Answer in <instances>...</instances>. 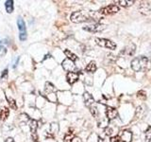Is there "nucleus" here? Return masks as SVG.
Returning <instances> with one entry per match:
<instances>
[{
    "instance_id": "23",
    "label": "nucleus",
    "mask_w": 151,
    "mask_h": 142,
    "mask_svg": "<svg viewBox=\"0 0 151 142\" xmlns=\"http://www.w3.org/2000/svg\"><path fill=\"white\" fill-rule=\"evenodd\" d=\"M145 138L146 142L151 141V126H149L145 132Z\"/></svg>"
},
{
    "instance_id": "12",
    "label": "nucleus",
    "mask_w": 151,
    "mask_h": 142,
    "mask_svg": "<svg viewBox=\"0 0 151 142\" xmlns=\"http://www.w3.org/2000/svg\"><path fill=\"white\" fill-rule=\"evenodd\" d=\"M83 99H84V102H85V105H86L87 107H91L93 105L94 103V99L93 98V96L90 93L88 92H85L83 94Z\"/></svg>"
},
{
    "instance_id": "30",
    "label": "nucleus",
    "mask_w": 151,
    "mask_h": 142,
    "mask_svg": "<svg viewBox=\"0 0 151 142\" xmlns=\"http://www.w3.org/2000/svg\"><path fill=\"white\" fill-rule=\"evenodd\" d=\"M112 132H113V130L111 129V128L107 127L106 129H105V134H106L107 135H112Z\"/></svg>"
},
{
    "instance_id": "7",
    "label": "nucleus",
    "mask_w": 151,
    "mask_h": 142,
    "mask_svg": "<svg viewBox=\"0 0 151 142\" xmlns=\"http://www.w3.org/2000/svg\"><path fill=\"white\" fill-rule=\"evenodd\" d=\"M135 50H136V46L130 45L129 46H126L125 49L120 52V55L125 56V57H129V56H132L135 53Z\"/></svg>"
},
{
    "instance_id": "10",
    "label": "nucleus",
    "mask_w": 151,
    "mask_h": 142,
    "mask_svg": "<svg viewBox=\"0 0 151 142\" xmlns=\"http://www.w3.org/2000/svg\"><path fill=\"white\" fill-rule=\"evenodd\" d=\"M139 12L144 15H148L151 13V7L147 2H141L139 6Z\"/></svg>"
},
{
    "instance_id": "29",
    "label": "nucleus",
    "mask_w": 151,
    "mask_h": 142,
    "mask_svg": "<svg viewBox=\"0 0 151 142\" xmlns=\"http://www.w3.org/2000/svg\"><path fill=\"white\" fill-rule=\"evenodd\" d=\"M110 141L111 142H120V138L118 135H115V136H111L110 138Z\"/></svg>"
},
{
    "instance_id": "1",
    "label": "nucleus",
    "mask_w": 151,
    "mask_h": 142,
    "mask_svg": "<svg viewBox=\"0 0 151 142\" xmlns=\"http://www.w3.org/2000/svg\"><path fill=\"white\" fill-rule=\"evenodd\" d=\"M147 63H148V59L145 56H138L131 61L130 65L132 70L135 71V72H139V71L143 70L144 68L146 67Z\"/></svg>"
},
{
    "instance_id": "13",
    "label": "nucleus",
    "mask_w": 151,
    "mask_h": 142,
    "mask_svg": "<svg viewBox=\"0 0 151 142\" xmlns=\"http://www.w3.org/2000/svg\"><path fill=\"white\" fill-rule=\"evenodd\" d=\"M66 80L69 84H74L78 80V74L76 72H68L66 75Z\"/></svg>"
},
{
    "instance_id": "16",
    "label": "nucleus",
    "mask_w": 151,
    "mask_h": 142,
    "mask_svg": "<svg viewBox=\"0 0 151 142\" xmlns=\"http://www.w3.org/2000/svg\"><path fill=\"white\" fill-rule=\"evenodd\" d=\"M85 70H86V72H89V73L96 72V62H94V61L90 62V63L88 64V65L86 66V68H85Z\"/></svg>"
},
{
    "instance_id": "15",
    "label": "nucleus",
    "mask_w": 151,
    "mask_h": 142,
    "mask_svg": "<svg viewBox=\"0 0 151 142\" xmlns=\"http://www.w3.org/2000/svg\"><path fill=\"white\" fill-rule=\"evenodd\" d=\"M63 52H64V54L66 55V57H67V59L70 60V61L76 62V61H77V60L78 59V56L76 55V54H74L73 52L71 51V50H69V49H64Z\"/></svg>"
},
{
    "instance_id": "9",
    "label": "nucleus",
    "mask_w": 151,
    "mask_h": 142,
    "mask_svg": "<svg viewBox=\"0 0 151 142\" xmlns=\"http://www.w3.org/2000/svg\"><path fill=\"white\" fill-rule=\"evenodd\" d=\"M83 28L85 30L90 31V32H99L104 30V26L96 23V24H93V25H90V26H86Z\"/></svg>"
},
{
    "instance_id": "25",
    "label": "nucleus",
    "mask_w": 151,
    "mask_h": 142,
    "mask_svg": "<svg viewBox=\"0 0 151 142\" xmlns=\"http://www.w3.org/2000/svg\"><path fill=\"white\" fill-rule=\"evenodd\" d=\"M90 112H91V114L94 117H96L98 116V111H97V108L96 106L93 105V106L90 107Z\"/></svg>"
},
{
    "instance_id": "20",
    "label": "nucleus",
    "mask_w": 151,
    "mask_h": 142,
    "mask_svg": "<svg viewBox=\"0 0 151 142\" xmlns=\"http://www.w3.org/2000/svg\"><path fill=\"white\" fill-rule=\"evenodd\" d=\"M49 131H50V135H53L59 132V125L57 123H51L49 126Z\"/></svg>"
},
{
    "instance_id": "2",
    "label": "nucleus",
    "mask_w": 151,
    "mask_h": 142,
    "mask_svg": "<svg viewBox=\"0 0 151 142\" xmlns=\"http://www.w3.org/2000/svg\"><path fill=\"white\" fill-rule=\"evenodd\" d=\"M89 19H90V16L87 15L86 13H84L83 12H75L71 14V21L76 24L86 22Z\"/></svg>"
},
{
    "instance_id": "4",
    "label": "nucleus",
    "mask_w": 151,
    "mask_h": 142,
    "mask_svg": "<svg viewBox=\"0 0 151 142\" xmlns=\"http://www.w3.org/2000/svg\"><path fill=\"white\" fill-rule=\"evenodd\" d=\"M17 25H18L19 31H20V34H19V39H20L21 41H26L27 37V30H26V24H25V21H24L21 17H18Z\"/></svg>"
},
{
    "instance_id": "21",
    "label": "nucleus",
    "mask_w": 151,
    "mask_h": 142,
    "mask_svg": "<svg viewBox=\"0 0 151 142\" xmlns=\"http://www.w3.org/2000/svg\"><path fill=\"white\" fill-rule=\"evenodd\" d=\"M55 91H56V88H55L54 85L52 84L51 83L47 82V83H45V92L51 94L52 92H55Z\"/></svg>"
},
{
    "instance_id": "31",
    "label": "nucleus",
    "mask_w": 151,
    "mask_h": 142,
    "mask_svg": "<svg viewBox=\"0 0 151 142\" xmlns=\"http://www.w3.org/2000/svg\"><path fill=\"white\" fill-rule=\"evenodd\" d=\"M7 77H8V69H5L3 72H2V76H1V80H3L4 79L6 80L7 79Z\"/></svg>"
},
{
    "instance_id": "6",
    "label": "nucleus",
    "mask_w": 151,
    "mask_h": 142,
    "mask_svg": "<svg viewBox=\"0 0 151 142\" xmlns=\"http://www.w3.org/2000/svg\"><path fill=\"white\" fill-rule=\"evenodd\" d=\"M122 142H131L132 140V133L129 130H123L118 135Z\"/></svg>"
},
{
    "instance_id": "32",
    "label": "nucleus",
    "mask_w": 151,
    "mask_h": 142,
    "mask_svg": "<svg viewBox=\"0 0 151 142\" xmlns=\"http://www.w3.org/2000/svg\"><path fill=\"white\" fill-rule=\"evenodd\" d=\"M5 142H15V141H14V139L12 138V137H8V138L5 140Z\"/></svg>"
},
{
    "instance_id": "22",
    "label": "nucleus",
    "mask_w": 151,
    "mask_h": 142,
    "mask_svg": "<svg viewBox=\"0 0 151 142\" xmlns=\"http://www.w3.org/2000/svg\"><path fill=\"white\" fill-rule=\"evenodd\" d=\"M75 138V135L72 132H68L67 134L64 135V142H72Z\"/></svg>"
},
{
    "instance_id": "11",
    "label": "nucleus",
    "mask_w": 151,
    "mask_h": 142,
    "mask_svg": "<svg viewBox=\"0 0 151 142\" xmlns=\"http://www.w3.org/2000/svg\"><path fill=\"white\" fill-rule=\"evenodd\" d=\"M61 65H63V67L64 70L69 71V72H73V70L76 68L74 62L70 61V60H68V59H65V60L63 62V64H61Z\"/></svg>"
},
{
    "instance_id": "8",
    "label": "nucleus",
    "mask_w": 151,
    "mask_h": 142,
    "mask_svg": "<svg viewBox=\"0 0 151 142\" xmlns=\"http://www.w3.org/2000/svg\"><path fill=\"white\" fill-rule=\"evenodd\" d=\"M106 117L108 118V120H114V118H116L118 117V111L115 108L108 106L106 109Z\"/></svg>"
},
{
    "instance_id": "19",
    "label": "nucleus",
    "mask_w": 151,
    "mask_h": 142,
    "mask_svg": "<svg viewBox=\"0 0 151 142\" xmlns=\"http://www.w3.org/2000/svg\"><path fill=\"white\" fill-rule=\"evenodd\" d=\"M5 8H6V11L9 13H12L13 12V1L12 0H7L5 2Z\"/></svg>"
},
{
    "instance_id": "26",
    "label": "nucleus",
    "mask_w": 151,
    "mask_h": 142,
    "mask_svg": "<svg viewBox=\"0 0 151 142\" xmlns=\"http://www.w3.org/2000/svg\"><path fill=\"white\" fill-rule=\"evenodd\" d=\"M9 106H11V108H12L13 110H16L17 106H16V102H15L14 99H9Z\"/></svg>"
},
{
    "instance_id": "5",
    "label": "nucleus",
    "mask_w": 151,
    "mask_h": 142,
    "mask_svg": "<svg viewBox=\"0 0 151 142\" xmlns=\"http://www.w3.org/2000/svg\"><path fill=\"white\" fill-rule=\"evenodd\" d=\"M119 7L116 6V5H109L107 7H104L102 9H100L99 11V13L102 14V15H110V14H113L119 12Z\"/></svg>"
},
{
    "instance_id": "3",
    "label": "nucleus",
    "mask_w": 151,
    "mask_h": 142,
    "mask_svg": "<svg viewBox=\"0 0 151 142\" xmlns=\"http://www.w3.org/2000/svg\"><path fill=\"white\" fill-rule=\"evenodd\" d=\"M96 43L101 47H106L111 50H114L116 49V44L114 42H112L109 39H105V38H96Z\"/></svg>"
},
{
    "instance_id": "24",
    "label": "nucleus",
    "mask_w": 151,
    "mask_h": 142,
    "mask_svg": "<svg viewBox=\"0 0 151 142\" xmlns=\"http://www.w3.org/2000/svg\"><path fill=\"white\" fill-rule=\"evenodd\" d=\"M137 97H138L140 99H142V101H144V99H146V93H145V91H144V90H140V91L137 93Z\"/></svg>"
},
{
    "instance_id": "14",
    "label": "nucleus",
    "mask_w": 151,
    "mask_h": 142,
    "mask_svg": "<svg viewBox=\"0 0 151 142\" xmlns=\"http://www.w3.org/2000/svg\"><path fill=\"white\" fill-rule=\"evenodd\" d=\"M9 115V110L6 107L0 108V120H6Z\"/></svg>"
},
{
    "instance_id": "17",
    "label": "nucleus",
    "mask_w": 151,
    "mask_h": 142,
    "mask_svg": "<svg viewBox=\"0 0 151 142\" xmlns=\"http://www.w3.org/2000/svg\"><path fill=\"white\" fill-rule=\"evenodd\" d=\"M116 2L119 4L121 7H124V8L130 7L135 3L134 0H130V1H127V0H119V1H116Z\"/></svg>"
},
{
    "instance_id": "27",
    "label": "nucleus",
    "mask_w": 151,
    "mask_h": 142,
    "mask_svg": "<svg viewBox=\"0 0 151 142\" xmlns=\"http://www.w3.org/2000/svg\"><path fill=\"white\" fill-rule=\"evenodd\" d=\"M108 123H109V120H103V121L98 122V126L99 127H103V128H107L108 127Z\"/></svg>"
},
{
    "instance_id": "33",
    "label": "nucleus",
    "mask_w": 151,
    "mask_h": 142,
    "mask_svg": "<svg viewBox=\"0 0 151 142\" xmlns=\"http://www.w3.org/2000/svg\"><path fill=\"white\" fill-rule=\"evenodd\" d=\"M97 139H98L97 142H103V139L101 138V137H99V136H98V138H97Z\"/></svg>"
},
{
    "instance_id": "18",
    "label": "nucleus",
    "mask_w": 151,
    "mask_h": 142,
    "mask_svg": "<svg viewBox=\"0 0 151 142\" xmlns=\"http://www.w3.org/2000/svg\"><path fill=\"white\" fill-rule=\"evenodd\" d=\"M37 128H38V121L35 120H31L30 122H29V129H30L31 134H34V133H36Z\"/></svg>"
},
{
    "instance_id": "28",
    "label": "nucleus",
    "mask_w": 151,
    "mask_h": 142,
    "mask_svg": "<svg viewBox=\"0 0 151 142\" xmlns=\"http://www.w3.org/2000/svg\"><path fill=\"white\" fill-rule=\"evenodd\" d=\"M7 53V49L6 47H4L2 46H0V57H3L5 56V54Z\"/></svg>"
}]
</instances>
